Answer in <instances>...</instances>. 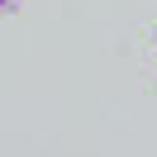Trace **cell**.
<instances>
[{
    "instance_id": "1",
    "label": "cell",
    "mask_w": 157,
    "mask_h": 157,
    "mask_svg": "<svg viewBox=\"0 0 157 157\" xmlns=\"http://www.w3.org/2000/svg\"><path fill=\"white\" fill-rule=\"evenodd\" d=\"M10 5H14V0H0V10H10Z\"/></svg>"
}]
</instances>
